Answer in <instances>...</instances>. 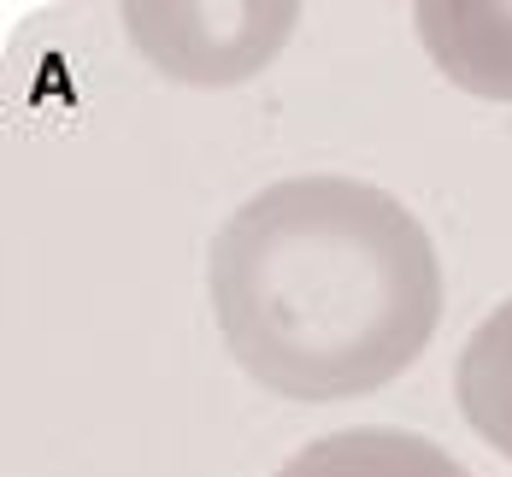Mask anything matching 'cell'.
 I'll use <instances>...</instances> for the list:
<instances>
[{"instance_id":"obj_1","label":"cell","mask_w":512,"mask_h":477,"mask_svg":"<svg viewBox=\"0 0 512 477\" xmlns=\"http://www.w3.org/2000/svg\"><path fill=\"white\" fill-rule=\"evenodd\" d=\"M230 360L289 401H354L430 348L442 260L389 189L359 177H283L224 218L206 254Z\"/></svg>"},{"instance_id":"obj_2","label":"cell","mask_w":512,"mask_h":477,"mask_svg":"<svg viewBox=\"0 0 512 477\" xmlns=\"http://www.w3.org/2000/svg\"><path fill=\"white\" fill-rule=\"evenodd\" d=\"M130 42L177 83H242L271 65L289 42L301 6L289 0H236V6H177V0H130L118 6Z\"/></svg>"},{"instance_id":"obj_3","label":"cell","mask_w":512,"mask_h":477,"mask_svg":"<svg viewBox=\"0 0 512 477\" xmlns=\"http://www.w3.org/2000/svg\"><path fill=\"white\" fill-rule=\"evenodd\" d=\"M418 42L454 77L460 89L483 101H512V6H465V0H418L412 6Z\"/></svg>"},{"instance_id":"obj_4","label":"cell","mask_w":512,"mask_h":477,"mask_svg":"<svg viewBox=\"0 0 512 477\" xmlns=\"http://www.w3.org/2000/svg\"><path fill=\"white\" fill-rule=\"evenodd\" d=\"M277 477H471V472L448 448H436L430 436L365 424V430H336V436L307 442Z\"/></svg>"},{"instance_id":"obj_5","label":"cell","mask_w":512,"mask_h":477,"mask_svg":"<svg viewBox=\"0 0 512 477\" xmlns=\"http://www.w3.org/2000/svg\"><path fill=\"white\" fill-rule=\"evenodd\" d=\"M454 395H460L465 424L495 454L512 460V301H501L471 330V342L460 348V366H454Z\"/></svg>"}]
</instances>
